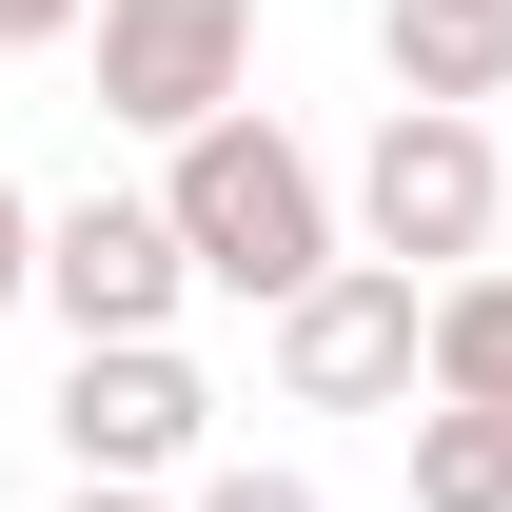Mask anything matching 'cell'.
Segmentation results:
<instances>
[{
	"label": "cell",
	"instance_id": "cell-8",
	"mask_svg": "<svg viewBox=\"0 0 512 512\" xmlns=\"http://www.w3.org/2000/svg\"><path fill=\"white\" fill-rule=\"evenodd\" d=\"M414 512H512V414L434 394V414H414Z\"/></svg>",
	"mask_w": 512,
	"mask_h": 512
},
{
	"label": "cell",
	"instance_id": "cell-5",
	"mask_svg": "<svg viewBox=\"0 0 512 512\" xmlns=\"http://www.w3.org/2000/svg\"><path fill=\"white\" fill-rule=\"evenodd\" d=\"M60 335H178V296H197V256H178V217L158 197H60L40 217V276H20Z\"/></svg>",
	"mask_w": 512,
	"mask_h": 512
},
{
	"label": "cell",
	"instance_id": "cell-11",
	"mask_svg": "<svg viewBox=\"0 0 512 512\" xmlns=\"http://www.w3.org/2000/svg\"><path fill=\"white\" fill-rule=\"evenodd\" d=\"M40 40H79V0H0V60H40Z\"/></svg>",
	"mask_w": 512,
	"mask_h": 512
},
{
	"label": "cell",
	"instance_id": "cell-6",
	"mask_svg": "<svg viewBox=\"0 0 512 512\" xmlns=\"http://www.w3.org/2000/svg\"><path fill=\"white\" fill-rule=\"evenodd\" d=\"M197 434H217V394H197L178 335H79V375H60V453L79 473H138V493H178Z\"/></svg>",
	"mask_w": 512,
	"mask_h": 512
},
{
	"label": "cell",
	"instance_id": "cell-3",
	"mask_svg": "<svg viewBox=\"0 0 512 512\" xmlns=\"http://www.w3.org/2000/svg\"><path fill=\"white\" fill-rule=\"evenodd\" d=\"M414 316H434V276H394V256H316L256 335H276V394H296V414H394V394H414Z\"/></svg>",
	"mask_w": 512,
	"mask_h": 512
},
{
	"label": "cell",
	"instance_id": "cell-9",
	"mask_svg": "<svg viewBox=\"0 0 512 512\" xmlns=\"http://www.w3.org/2000/svg\"><path fill=\"white\" fill-rule=\"evenodd\" d=\"M178 512H335V493H316V473H276V453H197Z\"/></svg>",
	"mask_w": 512,
	"mask_h": 512
},
{
	"label": "cell",
	"instance_id": "cell-1",
	"mask_svg": "<svg viewBox=\"0 0 512 512\" xmlns=\"http://www.w3.org/2000/svg\"><path fill=\"white\" fill-rule=\"evenodd\" d=\"M158 217H178L197 296H256V316H276L316 256H355V217H335V178H316V138L256 119V99H217V119L158 138Z\"/></svg>",
	"mask_w": 512,
	"mask_h": 512
},
{
	"label": "cell",
	"instance_id": "cell-7",
	"mask_svg": "<svg viewBox=\"0 0 512 512\" xmlns=\"http://www.w3.org/2000/svg\"><path fill=\"white\" fill-rule=\"evenodd\" d=\"M375 60H394V99H473L493 119L512 99V0H375Z\"/></svg>",
	"mask_w": 512,
	"mask_h": 512
},
{
	"label": "cell",
	"instance_id": "cell-12",
	"mask_svg": "<svg viewBox=\"0 0 512 512\" xmlns=\"http://www.w3.org/2000/svg\"><path fill=\"white\" fill-rule=\"evenodd\" d=\"M60 512H178V493H138V473H79V493Z\"/></svg>",
	"mask_w": 512,
	"mask_h": 512
},
{
	"label": "cell",
	"instance_id": "cell-10",
	"mask_svg": "<svg viewBox=\"0 0 512 512\" xmlns=\"http://www.w3.org/2000/svg\"><path fill=\"white\" fill-rule=\"evenodd\" d=\"M20 276H40V197L0 178V316H20Z\"/></svg>",
	"mask_w": 512,
	"mask_h": 512
},
{
	"label": "cell",
	"instance_id": "cell-4",
	"mask_svg": "<svg viewBox=\"0 0 512 512\" xmlns=\"http://www.w3.org/2000/svg\"><path fill=\"white\" fill-rule=\"evenodd\" d=\"M99 40V119L119 138H178L217 99H256V0H79Z\"/></svg>",
	"mask_w": 512,
	"mask_h": 512
},
{
	"label": "cell",
	"instance_id": "cell-2",
	"mask_svg": "<svg viewBox=\"0 0 512 512\" xmlns=\"http://www.w3.org/2000/svg\"><path fill=\"white\" fill-rule=\"evenodd\" d=\"M335 217H355V256H394V276H453V256H493L512 158H493V119H473V99H394Z\"/></svg>",
	"mask_w": 512,
	"mask_h": 512
}]
</instances>
